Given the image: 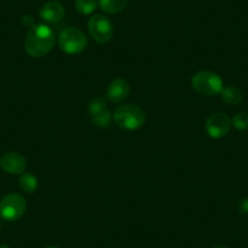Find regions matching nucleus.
Wrapping results in <instances>:
<instances>
[{
    "mask_svg": "<svg viewBox=\"0 0 248 248\" xmlns=\"http://www.w3.org/2000/svg\"><path fill=\"white\" fill-rule=\"evenodd\" d=\"M56 37L49 26L33 25L26 34L25 50L30 56L43 57L54 47Z\"/></svg>",
    "mask_w": 248,
    "mask_h": 248,
    "instance_id": "obj_1",
    "label": "nucleus"
},
{
    "mask_svg": "<svg viewBox=\"0 0 248 248\" xmlns=\"http://www.w3.org/2000/svg\"><path fill=\"white\" fill-rule=\"evenodd\" d=\"M114 123L119 128L125 130H137L141 128L146 121V116L141 107L138 105L127 104L117 107L114 113L112 114Z\"/></svg>",
    "mask_w": 248,
    "mask_h": 248,
    "instance_id": "obj_2",
    "label": "nucleus"
},
{
    "mask_svg": "<svg viewBox=\"0 0 248 248\" xmlns=\"http://www.w3.org/2000/svg\"><path fill=\"white\" fill-rule=\"evenodd\" d=\"M191 85L199 94L204 96H214L224 89L223 79L212 71H200L191 78Z\"/></svg>",
    "mask_w": 248,
    "mask_h": 248,
    "instance_id": "obj_3",
    "label": "nucleus"
},
{
    "mask_svg": "<svg viewBox=\"0 0 248 248\" xmlns=\"http://www.w3.org/2000/svg\"><path fill=\"white\" fill-rule=\"evenodd\" d=\"M60 49L68 55H78L85 50L88 39L84 32L79 28L68 27L61 31L57 38Z\"/></svg>",
    "mask_w": 248,
    "mask_h": 248,
    "instance_id": "obj_4",
    "label": "nucleus"
},
{
    "mask_svg": "<svg viewBox=\"0 0 248 248\" xmlns=\"http://www.w3.org/2000/svg\"><path fill=\"white\" fill-rule=\"evenodd\" d=\"M27 203L18 194L6 195L0 201V217L6 221H16L25 214Z\"/></svg>",
    "mask_w": 248,
    "mask_h": 248,
    "instance_id": "obj_5",
    "label": "nucleus"
},
{
    "mask_svg": "<svg viewBox=\"0 0 248 248\" xmlns=\"http://www.w3.org/2000/svg\"><path fill=\"white\" fill-rule=\"evenodd\" d=\"M88 30L93 39L100 44L108 43L113 37V26L111 21L102 14H95L90 17Z\"/></svg>",
    "mask_w": 248,
    "mask_h": 248,
    "instance_id": "obj_6",
    "label": "nucleus"
},
{
    "mask_svg": "<svg viewBox=\"0 0 248 248\" xmlns=\"http://www.w3.org/2000/svg\"><path fill=\"white\" fill-rule=\"evenodd\" d=\"M231 119L221 112L211 114L206 121V132L213 139H220L229 133L231 128Z\"/></svg>",
    "mask_w": 248,
    "mask_h": 248,
    "instance_id": "obj_7",
    "label": "nucleus"
},
{
    "mask_svg": "<svg viewBox=\"0 0 248 248\" xmlns=\"http://www.w3.org/2000/svg\"><path fill=\"white\" fill-rule=\"evenodd\" d=\"M26 167H27L26 158L17 152H8L0 158V168L8 174L21 175L25 173Z\"/></svg>",
    "mask_w": 248,
    "mask_h": 248,
    "instance_id": "obj_8",
    "label": "nucleus"
},
{
    "mask_svg": "<svg viewBox=\"0 0 248 248\" xmlns=\"http://www.w3.org/2000/svg\"><path fill=\"white\" fill-rule=\"evenodd\" d=\"M130 85L123 78H117L109 83L106 92V97L113 104H121L129 96Z\"/></svg>",
    "mask_w": 248,
    "mask_h": 248,
    "instance_id": "obj_9",
    "label": "nucleus"
},
{
    "mask_svg": "<svg viewBox=\"0 0 248 248\" xmlns=\"http://www.w3.org/2000/svg\"><path fill=\"white\" fill-rule=\"evenodd\" d=\"M39 16L44 22L59 23L65 16V8L59 1H47L42 6L39 11Z\"/></svg>",
    "mask_w": 248,
    "mask_h": 248,
    "instance_id": "obj_10",
    "label": "nucleus"
},
{
    "mask_svg": "<svg viewBox=\"0 0 248 248\" xmlns=\"http://www.w3.org/2000/svg\"><path fill=\"white\" fill-rule=\"evenodd\" d=\"M101 10L106 14H118L127 8L128 0H99Z\"/></svg>",
    "mask_w": 248,
    "mask_h": 248,
    "instance_id": "obj_11",
    "label": "nucleus"
},
{
    "mask_svg": "<svg viewBox=\"0 0 248 248\" xmlns=\"http://www.w3.org/2000/svg\"><path fill=\"white\" fill-rule=\"evenodd\" d=\"M21 190L26 194H33L38 189V179L32 173L21 174L20 180H18Z\"/></svg>",
    "mask_w": 248,
    "mask_h": 248,
    "instance_id": "obj_12",
    "label": "nucleus"
},
{
    "mask_svg": "<svg viewBox=\"0 0 248 248\" xmlns=\"http://www.w3.org/2000/svg\"><path fill=\"white\" fill-rule=\"evenodd\" d=\"M221 99L228 105H237L242 100V93L236 87H226L221 90Z\"/></svg>",
    "mask_w": 248,
    "mask_h": 248,
    "instance_id": "obj_13",
    "label": "nucleus"
},
{
    "mask_svg": "<svg viewBox=\"0 0 248 248\" xmlns=\"http://www.w3.org/2000/svg\"><path fill=\"white\" fill-rule=\"evenodd\" d=\"M76 9L82 15H92L97 8L96 0H76Z\"/></svg>",
    "mask_w": 248,
    "mask_h": 248,
    "instance_id": "obj_14",
    "label": "nucleus"
},
{
    "mask_svg": "<svg viewBox=\"0 0 248 248\" xmlns=\"http://www.w3.org/2000/svg\"><path fill=\"white\" fill-rule=\"evenodd\" d=\"M112 121V114L108 109L100 112V113L92 116V122L95 127L99 128H107Z\"/></svg>",
    "mask_w": 248,
    "mask_h": 248,
    "instance_id": "obj_15",
    "label": "nucleus"
},
{
    "mask_svg": "<svg viewBox=\"0 0 248 248\" xmlns=\"http://www.w3.org/2000/svg\"><path fill=\"white\" fill-rule=\"evenodd\" d=\"M105 109L107 108H106V100H105L104 97H100V96L94 97V99L89 102V105H88V111H89V113L92 114V116L100 113V112L105 111Z\"/></svg>",
    "mask_w": 248,
    "mask_h": 248,
    "instance_id": "obj_16",
    "label": "nucleus"
},
{
    "mask_svg": "<svg viewBox=\"0 0 248 248\" xmlns=\"http://www.w3.org/2000/svg\"><path fill=\"white\" fill-rule=\"evenodd\" d=\"M231 123H232V125L237 130H241V132L247 130L248 129V113H246V112H240V113L235 114L232 121H231Z\"/></svg>",
    "mask_w": 248,
    "mask_h": 248,
    "instance_id": "obj_17",
    "label": "nucleus"
},
{
    "mask_svg": "<svg viewBox=\"0 0 248 248\" xmlns=\"http://www.w3.org/2000/svg\"><path fill=\"white\" fill-rule=\"evenodd\" d=\"M238 209L242 214H248V197L247 199H243L242 201L238 204Z\"/></svg>",
    "mask_w": 248,
    "mask_h": 248,
    "instance_id": "obj_18",
    "label": "nucleus"
},
{
    "mask_svg": "<svg viewBox=\"0 0 248 248\" xmlns=\"http://www.w3.org/2000/svg\"><path fill=\"white\" fill-rule=\"evenodd\" d=\"M23 25H27L30 26V27H32L33 26V17L31 15H26L25 17H23Z\"/></svg>",
    "mask_w": 248,
    "mask_h": 248,
    "instance_id": "obj_19",
    "label": "nucleus"
},
{
    "mask_svg": "<svg viewBox=\"0 0 248 248\" xmlns=\"http://www.w3.org/2000/svg\"><path fill=\"white\" fill-rule=\"evenodd\" d=\"M212 248H226V247H224V246H214V247Z\"/></svg>",
    "mask_w": 248,
    "mask_h": 248,
    "instance_id": "obj_20",
    "label": "nucleus"
},
{
    "mask_svg": "<svg viewBox=\"0 0 248 248\" xmlns=\"http://www.w3.org/2000/svg\"><path fill=\"white\" fill-rule=\"evenodd\" d=\"M0 248H10V247H9L8 245H3V246H0Z\"/></svg>",
    "mask_w": 248,
    "mask_h": 248,
    "instance_id": "obj_21",
    "label": "nucleus"
},
{
    "mask_svg": "<svg viewBox=\"0 0 248 248\" xmlns=\"http://www.w3.org/2000/svg\"><path fill=\"white\" fill-rule=\"evenodd\" d=\"M45 248H59V247H55V246H49V247H45Z\"/></svg>",
    "mask_w": 248,
    "mask_h": 248,
    "instance_id": "obj_22",
    "label": "nucleus"
}]
</instances>
